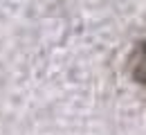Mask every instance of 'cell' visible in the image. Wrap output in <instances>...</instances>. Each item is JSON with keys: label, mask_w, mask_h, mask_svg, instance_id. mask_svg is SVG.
<instances>
[{"label": "cell", "mask_w": 146, "mask_h": 135, "mask_svg": "<svg viewBox=\"0 0 146 135\" xmlns=\"http://www.w3.org/2000/svg\"><path fill=\"white\" fill-rule=\"evenodd\" d=\"M128 72H130V79L146 90V34L135 43L133 52H130V59H128Z\"/></svg>", "instance_id": "6da1fadb"}]
</instances>
